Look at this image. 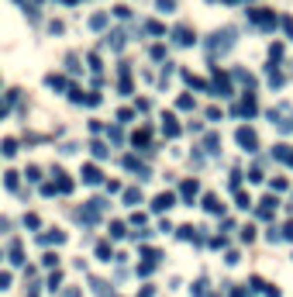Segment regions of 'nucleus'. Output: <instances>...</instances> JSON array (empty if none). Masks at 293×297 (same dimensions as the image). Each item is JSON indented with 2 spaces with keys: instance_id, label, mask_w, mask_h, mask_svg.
I'll return each instance as SVG.
<instances>
[{
  "instance_id": "nucleus-2",
  "label": "nucleus",
  "mask_w": 293,
  "mask_h": 297,
  "mask_svg": "<svg viewBox=\"0 0 293 297\" xmlns=\"http://www.w3.org/2000/svg\"><path fill=\"white\" fill-rule=\"evenodd\" d=\"M83 176H86V183H97V180H100V169H93V166H86V169H83Z\"/></svg>"
},
{
  "instance_id": "nucleus-1",
  "label": "nucleus",
  "mask_w": 293,
  "mask_h": 297,
  "mask_svg": "<svg viewBox=\"0 0 293 297\" xmlns=\"http://www.w3.org/2000/svg\"><path fill=\"white\" fill-rule=\"evenodd\" d=\"M238 142H241V145H255V135H252V128H241V131H238Z\"/></svg>"
}]
</instances>
